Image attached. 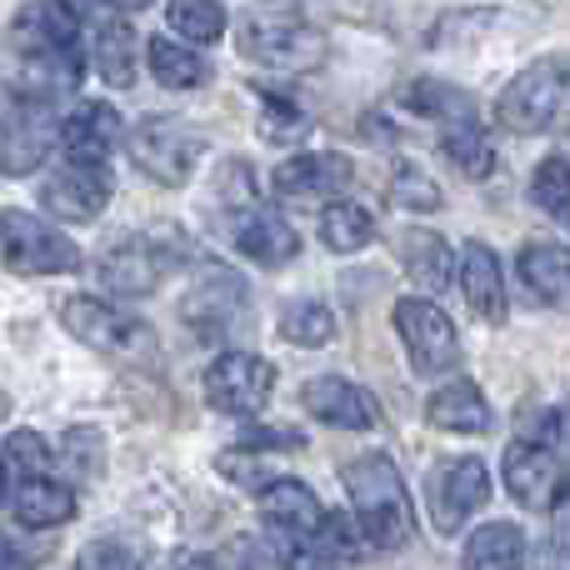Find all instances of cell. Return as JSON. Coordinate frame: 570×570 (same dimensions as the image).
Wrapping results in <instances>:
<instances>
[{"label":"cell","mask_w":570,"mask_h":570,"mask_svg":"<svg viewBox=\"0 0 570 570\" xmlns=\"http://www.w3.org/2000/svg\"><path fill=\"white\" fill-rule=\"evenodd\" d=\"M345 491H351L355 521H361L365 541L381 546V551H401L415 535V511L411 495H405V481L395 471L391 455H361L341 471Z\"/></svg>","instance_id":"6da1fadb"},{"label":"cell","mask_w":570,"mask_h":570,"mask_svg":"<svg viewBox=\"0 0 570 570\" xmlns=\"http://www.w3.org/2000/svg\"><path fill=\"white\" fill-rule=\"evenodd\" d=\"M60 321H66V331L76 335L80 345H90V351L110 355V361H120V365H150L160 355L156 331H150L146 321H136V315L120 311V305L96 301V295H66V301H60Z\"/></svg>","instance_id":"7a4b0ae2"},{"label":"cell","mask_w":570,"mask_h":570,"mask_svg":"<svg viewBox=\"0 0 570 570\" xmlns=\"http://www.w3.org/2000/svg\"><path fill=\"white\" fill-rule=\"evenodd\" d=\"M570 90V56H546L531 60L515 80H505L501 100H495V120H501L511 136H535L556 120Z\"/></svg>","instance_id":"3957f363"},{"label":"cell","mask_w":570,"mask_h":570,"mask_svg":"<svg viewBox=\"0 0 570 570\" xmlns=\"http://www.w3.org/2000/svg\"><path fill=\"white\" fill-rule=\"evenodd\" d=\"M56 140H60L56 106L46 96L16 90L0 106V176H30V170H40V160L50 156Z\"/></svg>","instance_id":"277c9868"},{"label":"cell","mask_w":570,"mask_h":570,"mask_svg":"<svg viewBox=\"0 0 570 570\" xmlns=\"http://www.w3.org/2000/svg\"><path fill=\"white\" fill-rule=\"evenodd\" d=\"M186 261H190V250L176 236H160V230L156 236H126L100 261V285L116 295H150L176 276Z\"/></svg>","instance_id":"5b68a950"},{"label":"cell","mask_w":570,"mask_h":570,"mask_svg":"<svg viewBox=\"0 0 570 570\" xmlns=\"http://www.w3.org/2000/svg\"><path fill=\"white\" fill-rule=\"evenodd\" d=\"M0 256L16 276H66L80 271L76 240H66L56 226L26 210H0Z\"/></svg>","instance_id":"8992f818"},{"label":"cell","mask_w":570,"mask_h":570,"mask_svg":"<svg viewBox=\"0 0 570 570\" xmlns=\"http://www.w3.org/2000/svg\"><path fill=\"white\" fill-rule=\"evenodd\" d=\"M126 146H130V160L150 180H160V186H186L196 176V160L206 156V136H196L186 120H170V116L140 120L126 136Z\"/></svg>","instance_id":"52a82bcc"},{"label":"cell","mask_w":570,"mask_h":570,"mask_svg":"<svg viewBox=\"0 0 570 570\" xmlns=\"http://www.w3.org/2000/svg\"><path fill=\"white\" fill-rule=\"evenodd\" d=\"M395 335L405 341V355H411L415 375H445L461 365L455 325L435 301H421V295L395 301Z\"/></svg>","instance_id":"ba28073f"},{"label":"cell","mask_w":570,"mask_h":570,"mask_svg":"<svg viewBox=\"0 0 570 570\" xmlns=\"http://www.w3.org/2000/svg\"><path fill=\"white\" fill-rule=\"evenodd\" d=\"M276 391V365L250 351H226L206 371V401L220 415H256Z\"/></svg>","instance_id":"9c48e42d"},{"label":"cell","mask_w":570,"mask_h":570,"mask_svg":"<svg viewBox=\"0 0 570 570\" xmlns=\"http://www.w3.org/2000/svg\"><path fill=\"white\" fill-rule=\"evenodd\" d=\"M491 501V475L475 455H455L425 485V505H431V525L441 535H455L481 505Z\"/></svg>","instance_id":"30bf717a"},{"label":"cell","mask_w":570,"mask_h":570,"mask_svg":"<svg viewBox=\"0 0 570 570\" xmlns=\"http://www.w3.org/2000/svg\"><path fill=\"white\" fill-rule=\"evenodd\" d=\"M240 315H246V281L226 266L200 271L186 305H180V321L196 331V341H226L240 325Z\"/></svg>","instance_id":"8fae6325"},{"label":"cell","mask_w":570,"mask_h":570,"mask_svg":"<svg viewBox=\"0 0 570 570\" xmlns=\"http://www.w3.org/2000/svg\"><path fill=\"white\" fill-rule=\"evenodd\" d=\"M240 56L271 70H315L325 60V36L301 20H246L240 26Z\"/></svg>","instance_id":"7c38bea8"},{"label":"cell","mask_w":570,"mask_h":570,"mask_svg":"<svg viewBox=\"0 0 570 570\" xmlns=\"http://www.w3.org/2000/svg\"><path fill=\"white\" fill-rule=\"evenodd\" d=\"M40 206L56 220L70 226H90L100 210L110 206V166H86V160H66L60 176L40 186Z\"/></svg>","instance_id":"4fadbf2b"},{"label":"cell","mask_w":570,"mask_h":570,"mask_svg":"<svg viewBox=\"0 0 570 570\" xmlns=\"http://www.w3.org/2000/svg\"><path fill=\"white\" fill-rule=\"evenodd\" d=\"M505 491L525 505V511H546L556 495L566 491V471H561V455H556L551 441H515L505 451Z\"/></svg>","instance_id":"5bb4252c"},{"label":"cell","mask_w":570,"mask_h":570,"mask_svg":"<svg viewBox=\"0 0 570 570\" xmlns=\"http://www.w3.org/2000/svg\"><path fill=\"white\" fill-rule=\"evenodd\" d=\"M261 521H266L271 541L295 546V551H301V546L311 541L315 531H321L325 511H321V501H315V491H311L305 481L276 475V481L261 491ZM295 551H291V556H295Z\"/></svg>","instance_id":"9a60e30c"},{"label":"cell","mask_w":570,"mask_h":570,"mask_svg":"<svg viewBox=\"0 0 570 570\" xmlns=\"http://www.w3.org/2000/svg\"><path fill=\"white\" fill-rule=\"evenodd\" d=\"M355 186V166L341 150H311V156H291L276 170V196L281 200H341Z\"/></svg>","instance_id":"2e32d148"},{"label":"cell","mask_w":570,"mask_h":570,"mask_svg":"<svg viewBox=\"0 0 570 570\" xmlns=\"http://www.w3.org/2000/svg\"><path fill=\"white\" fill-rule=\"evenodd\" d=\"M226 226H230V240H236V250H240V256H250L256 266H285V261L301 250V236L285 226L276 210L256 206V200H246V206H230L226 210Z\"/></svg>","instance_id":"e0dca14e"},{"label":"cell","mask_w":570,"mask_h":570,"mask_svg":"<svg viewBox=\"0 0 570 570\" xmlns=\"http://www.w3.org/2000/svg\"><path fill=\"white\" fill-rule=\"evenodd\" d=\"M301 405L325 425H341V431H375L381 425V405L375 395H365L361 385L341 381V375H315L305 381Z\"/></svg>","instance_id":"ac0fdd59"},{"label":"cell","mask_w":570,"mask_h":570,"mask_svg":"<svg viewBox=\"0 0 570 570\" xmlns=\"http://www.w3.org/2000/svg\"><path fill=\"white\" fill-rule=\"evenodd\" d=\"M461 295L481 321L501 325L505 321V276H501V261L485 240H465L461 250Z\"/></svg>","instance_id":"d6986e66"},{"label":"cell","mask_w":570,"mask_h":570,"mask_svg":"<svg viewBox=\"0 0 570 570\" xmlns=\"http://www.w3.org/2000/svg\"><path fill=\"white\" fill-rule=\"evenodd\" d=\"M120 146V116L110 106H80L76 116L60 126V150L66 160H86V166H110V150Z\"/></svg>","instance_id":"ffe728a7"},{"label":"cell","mask_w":570,"mask_h":570,"mask_svg":"<svg viewBox=\"0 0 570 570\" xmlns=\"http://www.w3.org/2000/svg\"><path fill=\"white\" fill-rule=\"evenodd\" d=\"M425 421L451 435H485L491 431V405H485L475 381H451L425 401Z\"/></svg>","instance_id":"44dd1931"},{"label":"cell","mask_w":570,"mask_h":570,"mask_svg":"<svg viewBox=\"0 0 570 570\" xmlns=\"http://www.w3.org/2000/svg\"><path fill=\"white\" fill-rule=\"evenodd\" d=\"M90 56H96V70L106 86H130L136 80V60H140V40L120 16L100 10L96 30H90Z\"/></svg>","instance_id":"7402d4cb"},{"label":"cell","mask_w":570,"mask_h":570,"mask_svg":"<svg viewBox=\"0 0 570 570\" xmlns=\"http://www.w3.org/2000/svg\"><path fill=\"white\" fill-rule=\"evenodd\" d=\"M10 511H16V521L26 525V531H56V525H66L70 515H76V495H70V485H60V481L26 475L16 501H10Z\"/></svg>","instance_id":"603a6c76"},{"label":"cell","mask_w":570,"mask_h":570,"mask_svg":"<svg viewBox=\"0 0 570 570\" xmlns=\"http://www.w3.org/2000/svg\"><path fill=\"white\" fill-rule=\"evenodd\" d=\"M521 281L531 285L541 301L570 305V250L551 246V240H531L521 250Z\"/></svg>","instance_id":"cb8c5ba5"},{"label":"cell","mask_w":570,"mask_h":570,"mask_svg":"<svg viewBox=\"0 0 570 570\" xmlns=\"http://www.w3.org/2000/svg\"><path fill=\"white\" fill-rule=\"evenodd\" d=\"M401 261H405V276L421 285L425 295H441L451 285V246L435 230H405Z\"/></svg>","instance_id":"d4e9b609"},{"label":"cell","mask_w":570,"mask_h":570,"mask_svg":"<svg viewBox=\"0 0 570 570\" xmlns=\"http://www.w3.org/2000/svg\"><path fill=\"white\" fill-rule=\"evenodd\" d=\"M321 240L335 250V256H351V250H365L375 240V216L355 200H325L321 210Z\"/></svg>","instance_id":"484cf974"},{"label":"cell","mask_w":570,"mask_h":570,"mask_svg":"<svg viewBox=\"0 0 570 570\" xmlns=\"http://www.w3.org/2000/svg\"><path fill=\"white\" fill-rule=\"evenodd\" d=\"M441 150H445V160H451L455 170H465V180H485L495 170V146H491V136L475 126V116L471 120H451L445 136H441Z\"/></svg>","instance_id":"4316f807"},{"label":"cell","mask_w":570,"mask_h":570,"mask_svg":"<svg viewBox=\"0 0 570 570\" xmlns=\"http://www.w3.org/2000/svg\"><path fill=\"white\" fill-rule=\"evenodd\" d=\"M146 60H150V76H156L160 86H170V90H190V86L206 80V60H200L190 46L170 40V36H150L146 40Z\"/></svg>","instance_id":"83f0119b"},{"label":"cell","mask_w":570,"mask_h":570,"mask_svg":"<svg viewBox=\"0 0 570 570\" xmlns=\"http://www.w3.org/2000/svg\"><path fill=\"white\" fill-rule=\"evenodd\" d=\"M521 561H525V535L505 521L481 525V531L465 541V566H475V570H505Z\"/></svg>","instance_id":"f1b7e54d"},{"label":"cell","mask_w":570,"mask_h":570,"mask_svg":"<svg viewBox=\"0 0 570 570\" xmlns=\"http://www.w3.org/2000/svg\"><path fill=\"white\" fill-rule=\"evenodd\" d=\"M351 535L355 531H351V521H345V515H325L321 531H315L311 541L291 556V566H341V561H355V556H361V546H355Z\"/></svg>","instance_id":"f546056e"},{"label":"cell","mask_w":570,"mask_h":570,"mask_svg":"<svg viewBox=\"0 0 570 570\" xmlns=\"http://www.w3.org/2000/svg\"><path fill=\"white\" fill-rule=\"evenodd\" d=\"M281 335L291 345H305V351H321V345L335 341V315L325 311L321 301H291L281 311Z\"/></svg>","instance_id":"4dcf8cb0"},{"label":"cell","mask_w":570,"mask_h":570,"mask_svg":"<svg viewBox=\"0 0 570 570\" xmlns=\"http://www.w3.org/2000/svg\"><path fill=\"white\" fill-rule=\"evenodd\" d=\"M166 20L170 30H180L196 46H210V40L226 36V10L220 0H166Z\"/></svg>","instance_id":"1f68e13d"},{"label":"cell","mask_w":570,"mask_h":570,"mask_svg":"<svg viewBox=\"0 0 570 570\" xmlns=\"http://www.w3.org/2000/svg\"><path fill=\"white\" fill-rule=\"evenodd\" d=\"M405 106L411 110H421V116H435V120H471L475 116V106H471V96L465 90H455V86H445V80H415L411 90H405Z\"/></svg>","instance_id":"d6a6232c"},{"label":"cell","mask_w":570,"mask_h":570,"mask_svg":"<svg viewBox=\"0 0 570 570\" xmlns=\"http://www.w3.org/2000/svg\"><path fill=\"white\" fill-rule=\"evenodd\" d=\"M311 130V116H305L301 100H291L285 90H266L261 96V136L285 146V140H301Z\"/></svg>","instance_id":"836d02e7"},{"label":"cell","mask_w":570,"mask_h":570,"mask_svg":"<svg viewBox=\"0 0 570 570\" xmlns=\"http://www.w3.org/2000/svg\"><path fill=\"white\" fill-rule=\"evenodd\" d=\"M531 200L556 220H570V160L546 156L531 176Z\"/></svg>","instance_id":"e575fe53"},{"label":"cell","mask_w":570,"mask_h":570,"mask_svg":"<svg viewBox=\"0 0 570 570\" xmlns=\"http://www.w3.org/2000/svg\"><path fill=\"white\" fill-rule=\"evenodd\" d=\"M391 200H395V206H405V210H435L445 196H441V186H435L421 166L401 160V166H395V176H391Z\"/></svg>","instance_id":"d590c367"},{"label":"cell","mask_w":570,"mask_h":570,"mask_svg":"<svg viewBox=\"0 0 570 570\" xmlns=\"http://www.w3.org/2000/svg\"><path fill=\"white\" fill-rule=\"evenodd\" d=\"M216 471L226 475V481L246 485V491H266V485L276 481V471H271V455H256L250 445H240V451H220L216 455Z\"/></svg>","instance_id":"8d00e7d4"},{"label":"cell","mask_w":570,"mask_h":570,"mask_svg":"<svg viewBox=\"0 0 570 570\" xmlns=\"http://www.w3.org/2000/svg\"><path fill=\"white\" fill-rule=\"evenodd\" d=\"M60 461H66L80 481H96L100 465H106V441H100V431H90V425L66 431V455H60Z\"/></svg>","instance_id":"74e56055"},{"label":"cell","mask_w":570,"mask_h":570,"mask_svg":"<svg viewBox=\"0 0 570 570\" xmlns=\"http://www.w3.org/2000/svg\"><path fill=\"white\" fill-rule=\"evenodd\" d=\"M6 461L16 465L20 475H46V465H50V445L40 441L36 431H10V435H6Z\"/></svg>","instance_id":"f35d334b"},{"label":"cell","mask_w":570,"mask_h":570,"mask_svg":"<svg viewBox=\"0 0 570 570\" xmlns=\"http://www.w3.org/2000/svg\"><path fill=\"white\" fill-rule=\"evenodd\" d=\"M80 566H136V556L126 551V546H110V541H96V546H86L80 551Z\"/></svg>","instance_id":"ab89813d"},{"label":"cell","mask_w":570,"mask_h":570,"mask_svg":"<svg viewBox=\"0 0 570 570\" xmlns=\"http://www.w3.org/2000/svg\"><path fill=\"white\" fill-rule=\"evenodd\" d=\"M551 535H556V551L570 561V485L551 501Z\"/></svg>","instance_id":"60d3db41"},{"label":"cell","mask_w":570,"mask_h":570,"mask_svg":"<svg viewBox=\"0 0 570 570\" xmlns=\"http://www.w3.org/2000/svg\"><path fill=\"white\" fill-rule=\"evenodd\" d=\"M246 445H261V451L281 445V451H291V445H301V435L295 431H246Z\"/></svg>","instance_id":"b9f144b4"},{"label":"cell","mask_w":570,"mask_h":570,"mask_svg":"<svg viewBox=\"0 0 570 570\" xmlns=\"http://www.w3.org/2000/svg\"><path fill=\"white\" fill-rule=\"evenodd\" d=\"M60 6H66L70 16H90V6H86V0H60Z\"/></svg>","instance_id":"7bdbcfd3"},{"label":"cell","mask_w":570,"mask_h":570,"mask_svg":"<svg viewBox=\"0 0 570 570\" xmlns=\"http://www.w3.org/2000/svg\"><path fill=\"white\" fill-rule=\"evenodd\" d=\"M110 6H116V10H146L150 0H110Z\"/></svg>","instance_id":"ee69618b"},{"label":"cell","mask_w":570,"mask_h":570,"mask_svg":"<svg viewBox=\"0 0 570 570\" xmlns=\"http://www.w3.org/2000/svg\"><path fill=\"white\" fill-rule=\"evenodd\" d=\"M0 501H6V461H0Z\"/></svg>","instance_id":"f6af8a7d"}]
</instances>
